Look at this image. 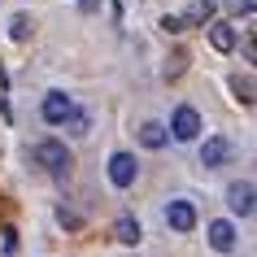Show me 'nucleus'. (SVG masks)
<instances>
[{"label":"nucleus","mask_w":257,"mask_h":257,"mask_svg":"<svg viewBox=\"0 0 257 257\" xmlns=\"http://www.w3.org/2000/svg\"><path fill=\"white\" fill-rule=\"evenodd\" d=\"M162 27H166V31H183V27H188V22H183V18H179V14H166V18H162Z\"/></svg>","instance_id":"nucleus-18"},{"label":"nucleus","mask_w":257,"mask_h":257,"mask_svg":"<svg viewBox=\"0 0 257 257\" xmlns=\"http://www.w3.org/2000/svg\"><path fill=\"white\" fill-rule=\"evenodd\" d=\"M61 126H66L70 136H87V126H92V118H87L83 109H70V118L61 122Z\"/></svg>","instance_id":"nucleus-13"},{"label":"nucleus","mask_w":257,"mask_h":257,"mask_svg":"<svg viewBox=\"0 0 257 257\" xmlns=\"http://www.w3.org/2000/svg\"><path fill=\"white\" fill-rule=\"evenodd\" d=\"M209 248H218V253H231V248H235V222H227V218H214V222H209Z\"/></svg>","instance_id":"nucleus-7"},{"label":"nucleus","mask_w":257,"mask_h":257,"mask_svg":"<svg viewBox=\"0 0 257 257\" xmlns=\"http://www.w3.org/2000/svg\"><path fill=\"white\" fill-rule=\"evenodd\" d=\"M9 35H14V40H31V18H27V14H14V22H9Z\"/></svg>","instance_id":"nucleus-14"},{"label":"nucleus","mask_w":257,"mask_h":257,"mask_svg":"<svg viewBox=\"0 0 257 257\" xmlns=\"http://www.w3.org/2000/svg\"><path fill=\"white\" fill-rule=\"evenodd\" d=\"M227 157H231V144H227L222 136H209V140L201 144V162H205V166H222Z\"/></svg>","instance_id":"nucleus-8"},{"label":"nucleus","mask_w":257,"mask_h":257,"mask_svg":"<svg viewBox=\"0 0 257 257\" xmlns=\"http://www.w3.org/2000/svg\"><path fill=\"white\" fill-rule=\"evenodd\" d=\"M70 109H74V100H70L66 92H48V96H44V105H40V113H44L48 126H61V122L70 118Z\"/></svg>","instance_id":"nucleus-6"},{"label":"nucleus","mask_w":257,"mask_h":257,"mask_svg":"<svg viewBox=\"0 0 257 257\" xmlns=\"http://www.w3.org/2000/svg\"><path fill=\"white\" fill-rule=\"evenodd\" d=\"M166 222H170V231L188 235V231L196 227V205H192V201H170V205H166Z\"/></svg>","instance_id":"nucleus-5"},{"label":"nucleus","mask_w":257,"mask_h":257,"mask_svg":"<svg viewBox=\"0 0 257 257\" xmlns=\"http://www.w3.org/2000/svg\"><path fill=\"white\" fill-rule=\"evenodd\" d=\"M166 140H170V131L162 122H140V144L144 149H166Z\"/></svg>","instance_id":"nucleus-10"},{"label":"nucleus","mask_w":257,"mask_h":257,"mask_svg":"<svg viewBox=\"0 0 257 257\" xmlns=\"http://www.w3.org/2000/svg\"><path fill=\"white\" fill-rule=\"evenodd\" d=\"M231 87L240 92V100H257V83H253V79H244V74H235V79H231Z\"/></svg>","instance_id":"nucleus-15"},{"label":"nucleus","mask_w":257,"mask_h":257,"mask_svg":"<svg viewBox=\"0 0 257 257\" xmlns=\"http://www.w3.org/2000/svg\"><path fill=\"white\" fill-rule=\"evenodd\" d=\"M35 162H40L53 179L70 175V149L61 144V140H40V144H35Z\"/></svg>","instance_id":"nucleus-1"},{"label":"nucleus","mask_w":257,"mask_h":257,"mask_svg":"<svg viewBox=\"0 0 257 257\" xmlns=\"http://www.w3.org/2000/svg\"><path fill=\"white\" fill-rule=\"evenodd\" d=\"M179 18H183L188 27H196V22H209V18H214V0H192L188 14H179Z\"/></svg>","instance_id":"nucleus-11"},{"label":"nucleus","mask_w":257,"mask_h":257,"mask_svg":"<svg viewBox=\"0 0 257 257\" xmlns=\"http://www.w3.org/2000/svg\"><path fill=\"white\" fill-rule=\"evenodd\" d=\"M227 205H231V214H235V218H248L257 209V188H253V183H244V179H235V183L227 188Z\"/></svg>","instance_id":"nucleus-3"},{"label":"nucleus","mask_w":257,"mask_h":257,"mask_svg":"<svg viewBox=\"0 0 257 257\" xmlns=\"http://www.w3.org/2000/svg\"><path fill=\"white\" fill-rule=\"evenodd\" d=\"M209 44H214L218 53H231V48L240 44V35H235L231 22H214V27H209Z\"/></svg>","instance_id":"nucleus-9"},{"label":"nucleus","mask_w":257,"mask_h":257,"mask_svg":"<svg viewBox=\"0 0 257 257\" xmlns=\"http://www.w3.org/2000/svg\"><path fill=\"white\" fill-rule=\"evenodd\" d=\"M170 140H201V109H192V105H179L175 109V118H170Z\"/></svg>","instance_id":"nucleus-2"},{"label":"nucleus","mask_w":257,"mask_h":257,"mask_svg":"<svg viewBox=\"0 0 257 257\" xmlns=\"http://www.w3.org/2000/svg\"><path fill=\"white\" fill-rule=\"evenodd\" d=\"M227 14H257V0H222Z\"/></svg>","instance_id":"nucleus-16"},{"label":"nucleus","mask_w":257,"mask_h":257,"mask_svg":"<svg viewBox=\"0 0 257 257\" xmlns=\"http://www.w3.org/2000/svg\"><path fill=\"white\" fill-rule=\"evenodd\" d=\"M136 157H131V153H109V183H113V188H131V183H136Z\"/></svg>","instance_id":"nucleus-4"},{"label":"nucleus","mask_w":257,"mask_h":257,"mask_svg":"<svg viewBox=\"0 0 257 257\" xmlns=\"http://www.w3.org/2000/svg\"><path fill=\"white\" fill-rule=\"evenodd\" d=\"M113 231H118V240H122V244H140V222H136L131 214H122L118 222H113Z\"/></svg>","instance_id":"nucleus-12"},{"label":"nucleus","mask_w":257,"mask_h":257,"mask_svg":"<svg viewBox=\"0 0 257 257\" xmlns=\"http://www.w3.org/2000/svg\"><path fill=\"white\" fill-rule=\"evenodd\" d=\"M235 48L244 53V61H248V66H257V40H240Z\"/></svg>","instance_id":"nucleus-17"}]
</instances>
